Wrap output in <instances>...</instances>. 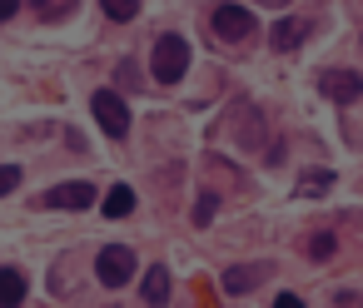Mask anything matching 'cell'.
Returning a JSON list of instances; mask_svg holds the SVG:
<instances>
[{
  "mask_svg": "<svg viewBox=\"0 0 363 308\" xmlns=\"http://www.w3.org/2000/svg\"><path fill=\"white\" fill-rule=\"evenodd\" d=\"M184 70H189V40L184 35H164L155 45V55H150V75L160 85H174V80H184Z\"/></svg>",
  "mask_w": 363,
  "mask_h": 308,
  "instance_id": "obj_1",
  "label": "cell"
},
{
  "mask_svg": "<svg viewBox=\"0 0 363 308\" xmlns=\"http://www.w3.org/2000/svg\"><path fill=\"white\" fill-rule=\"evenodd\" d=\"M95 278H100L105 288H120V283H130V278H135V249H125V244H110V249H100V253H95Z\"/></svg>",
  "mask_w": 363,
  "mask_h": 308,
  "instance_id": "obj_2",
  "label": "cell"
},
{
  "mask_svg": "<svg viewBox=\"0 0 363 308\" xmlns=\"http://www.w3.org/2000/svg\"><path fill=\"white\" fill-rule=\"evenodd\" d=\"M90 110H95V125H100L110 139H125V135H130V110H125V100H120V95H110V90H95Z\"/></svg>",
  "mask_w": 363,
  "mask_h": 308,
  "instance_id": "obj_3",
  "label": "cell"
},
{
  "mask_svg": "<svg viewBox=\"0 0 363 308\" xmlns=\"http://www.w3.org/2000/svg\"><path fill=\"white\" fill-rule=\"evenodd\" d=\"M214 35L219 40H249L254 35V16L244 6H219L214 11Z\"/></svg>",
  "mask_w": 363,
  "mask_h": 308,
  "instance_id": "obj_4",
  "label": "cell"
},
{
  "mask_svg": "<svg viewBox=\"0 0 363 308\" xmlns=\"http://www.w3.org/2000/svg\"><path fill=\"white\" fill-rule=\"evenodd\" d=\"M323 95L338 100V105H353V100L363 95V75H353V70H328V75H323Z\"/></svg>",
  "mask_w": 363,
  "mask_h": 308,
  "instance_id": "obj_5",
  "label": "cell"
},
{
  "mask_svg": "<svg viewBox=\"0 0 363 308\" xmlns=\"http://www.w3.org/2000/svg\"><path fill=\"white\" fill-rule=\"evenodd\" d=\"M90 204H95V184H85V179L50 189V209H70V214H80V209H90Z\"/></svg>",
  "mask_w": 363,
  "mask_h": 308,
  "instance_id": "obj_6",
  "label": "cell"
},
{
  "mask_svg": "<svg viewBox=\"0 0 363 308\" xmlns=\"http://www.w3.org/2000/svg\"><path fill=\"white\" fill-rule=\"evenodd\" d=\"M26 303V273L21 268H0V308Z\"/></svg>",
  "mask_w": 363,
  "mask_h": 308,
  "instance_id": "obj_7",
  "label": "cell"
},
{
  "mask_svg": "<svg viewBox=\"0 0 363 308\" xmlns=\"http://www.w3.org/2000/svg\"><path fill=\"white\" fill-rule=\"evenodd\" d=\"M100 209H105V219H125V214H135V189H130V184H115V189L100 199Z\"/></svg>",
  "mask_w": 363,
  "mask_h": 308,
  "instance_id": "obj_8",
  "label": "cell"
},
{
  "mask_svg": "<svg viewBox=\"0 0 363 308\" xmlns=\"http://www.w3.org/2000/svg\"><path fill=\"white\" fill-rule=\"evenodd\" d=\"M140 293H145V303H164V298H169V268H160V263H155V268L145 273Z\"/></svg>",
  "mask_w": 363,
  "mask_h": 308,
  "instance_id": "obj_9",
  "label": "cell"
},
{
  "mask_svg": "<svg viewBox=\"0 0 363 308\" xmlns=\"http://www.w3.org/2000/svg\"><path fill=\"white\" fill-rule=\"evenodd\" d=\"M303 35H308V21H279V25H274V45H279V50H294Z\"/></svg>",
  "mask_w": 363,
  "mask_h": 308,
  "instance_id": "obj_10",
  "label": "cell"
},
{
  "mask_svg": "<svg viewBox=\"0 0 363 308\" xmlns=\"http://www.w3.org/2000/svg\"><path fill=\"white\" fill-rule=\"evenodd\" d=\"M100 6H105V16H110V21H120V25L140 16V0H100Z\"/></svg>",
  "mask_w": 363,
  "mask_h": 308,
  "instance_id": "obj_11",
  "label": "cell"
},
{
  "mask_svg": "<svg viewBox=\"0 0 363 308\" xmlns=\"http://www.w3.org/2000/svg\"><path fill=\"white\" fill-rule=\"evenodd\" d=\"M224 288H229V293L254 288V268H229V273H224Z\"/></svg>",
  "mask_w": 363,
  "mask_h": 308,
  "instance_id": "obj_12",
  "label": "cell"
},
{
  "mask_svg": "<svg viewBox=\"0 0 363 308\" xmlns=\"http://www.w3.org/2000/svg\"><path fill=\"white\" fill-rule=\"evenodd\" d=\"M214 214H219V194H199V209H194V219H199V224H209Z\"/></svg>",
  "mask_w": 363,
  "mask_h": 308,
  "instance_id": "obj_13",
  "label": "cell"
},
{
  "mask_svg": "<svg viewBox=\"0 0 363 308\" xmlns=\"http://www.w3.org/2000/svg\"><path fill=\"white\" fill-rule=\"evenodd\" d=\"M21 189V164H0V194Z\"/></svg>",
  "mask_w": 363,
  "mask_h": 308,
  "instance_id": "obj_14",
  "label": "cell"
},
{
  "mask_svg": "<svg viewBox=\"0 0 363 308\" xmlns=\"http://www.w3.org/2000/svg\"><path fill=\"white\" fill-rule=\"evenodd\" d=\"M308 253H313V258H328V253H333V234H313Z\"/></svg>",
  "mask_w": 363,
  "mask_h": 308,
  "instance_id": "obj_15",
  "label": "cell"
},
{
  "mask_svg": "<svg viewBox=\"0 0 363 308\" xmlns=\"http://www.w3.org/2000/svg\"><path fill=\"white\" fill-rule=\"evenodd\" d=\"M16 11H21V0H0V21H11Z\"/></svg>",
  "mask_w": 363,
  "mask_h": 308,
  "instance_id": "obj_16",
  "label": "cell"
}]
</instances>
